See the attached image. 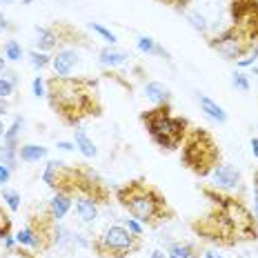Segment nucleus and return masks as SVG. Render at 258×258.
<instances>
[{
  "label": "nucleus",
  "instance_id": "3c124183",
  "mask_svg": "<svg viewBox=\"0 0 258 258\" xmlns=\"http://www.w3.org/2000/svg\"><path fill=\"white\" fill-rule=\"evenodd\" d=\"M0 3H5V5H12V3H16V0H0Z\"/></svg>",
  "mask_w": 258,
  "mask_h": 258
},
{
  "label": "nucleus",
  "instance_id": "4c0bfd02",
  "mask_svg": "<svg viewBox=\"0 0 258 258\" xmlns=\"http://www.w3.org/2000/svg\"><path fill=\"white\" fill-rule=\"evenodd\" d=\"M9 178H12V167H7L5 163H0V185L9 182Z\"/></svg>",
  "mask_w": 258,
  "mask_h": 258
},
{
  "label": "nucleus",
  "instance_id": "1a4fd4ad",
  "mask_svg": "<svg viewBox=\"0 0 258 258\" xmlns=\"http://www.w3.org/2000/svg\"><path fill=\"white\" fill-rule=\"evenodd\" d=\"M34 232L36 240H38V251H47L56 245V227L58 223L53 220L49 209H42L40 214H31L29 223H27Z\"/></svg>",
  "mask_w": 258,
  "mask_h": 258
},
{
  "label": "nucleus",
  "instance_id": "49530a36",
  "mask_svg": "<svg viewBox=\"0 0 258 258\" xmlns=\"http://www.w3.org/2000/svg\"><path fill=\"white\" fill-rule=\"evenodd\" d=\"M203 258H223V256L214 254V251H203Z\"/></svg>",
  "mask_w": 258,
  "mask_h": 258
},
{
  "label": "nucleus",
  "instance_id": "603ef678",
  "mask_svg": "<svg viewBox=\"0 0 258 258\" xmlns=\"http://www.w3.org/2000/svg\"><path fill=\"white\" fill-rule=\"evenodd\" d=\"M31 3H34V0H23V5H31Z\"/></svg>",
  "mask_w": 258,
  "mask_h": 258
},
{
  "label": "nucleus",
  "instance_id": "5701e85b",
  "mask_svg": "<svg viewBox=\"0 0 258 258\" xmlns=\"http://www.w3.org/2000/svg\"><path fill=\"white\" fill-rule=\"evenodd\" d=\"M25 125V120H23V116H16V120H14V125L5 132V145H9V147H16V141H18V134H20V129H23Z\"/></svg>",
  "mask_w": 258,
  "mask_h": 258
},
{
  "label": "nucleus",
  "instance_id": "79ce46f5",
  "mask_svg": "<svg viewBox=\"0 0 258 258\" xmlns=\"http://www.w3.org/2000/svg\"><path fill=\"white\" fill-rule=\"evenodd\" d=\"M9 27H12V25H9V20L5 18L3 14H0V29H9Z\"/></svg>",
  "mask_w": 258,
  "mask_h": 258
},
{
  "label": "nucleus",
  "instance_id": "8fccbe9b",
  "mask_svg": "<svg viewBox=\"0 0 258 258\" xmlns=\"http://www.w3.org/2000/svg\"><path fill=\"white\" fill-rule=\"evenodd\" d=\"M3 134H5V125L0 122V138H3Z\"/></svg>",
  "mask_w": 258,
  "mask_h": 258
},
{
  "label": "nucleus",
  "instance_id": "0eeeda50",
  "mask_svg": "<svg viewBox=\"0 0 258 258\" xmlns=\"http://www.w3.org/2000/svg\"><path fill=\"white\" fill-rule=\"evenodd\" d=\"M209 47L214 51H218L225 60H240L247 51L258 47V42H254V38L240 29L238 25H232L225 31H220L218 36L209 38Z\"/></svg>",
  "mask_w": 258,
  "mask_h": 258
},
{
  "label": "nucleus",
  "instance_id": "f03ea898",
  "mask_svg": "<svg viewBox=\"0 0 258 258\" xmlns=\"http://www.w3.org/2000/svg\"><path fill=\"white\" fill-rule=\"evenodd\" d=\"M47 100L67 127H76L85 118L103 114L98 83L94 78L53 76L47 80Z\"/></svg>",
  "mask_w": 258,
  "mask_h": 258
},
{
  "label": "nucleus",
  "instance_id": "a878e982",
  "mask_svg": "<svg viewBox=\"0 0 258 258\" xmlns=\"http://www.w3.org/2000/svg\"><path fill=\"white\" fill-rule=\"evenodd\" d=\"M3 201L7 203V207L12 209V212H18L20 209V194L16 189H7V187H5L3 189Z\"/></svg>",
  "mask_w": 258,
  "mask_h": 258
},
{
  "label": "nucleus",
  "instance_id": "9b49d317",
  "mask_svg": "<svg viewBox=\"0 0 258 258\" xmlns=\"http://www.w3.org/2000/svg\"><path fill=\"white\" fill-rule=\"evenodd\" d=\"M76 64H78L76 49H58V53L51 58V67L56 72V76H72Z\"/></svg>",
  "mask_w": 258,
  "mask_h": 258
},
{
  "label": "nucleus",
  "instance_id": "c9c22d12",
  "mask_svg": "<svg viewBox=\"0 0 258 258\" xmlns=\"http://www.w3.org/2000/svg\"><path fill=\"white\" fill-rule=\"evenodd\" d=\"M122 225H125V227H127V229H129V232H132V234H138V236H143V225L138 223L136 218H125V223H122Z\"/></svg>",
  "mask_w": 258,
  "mask_h": 258
},
{
  "label": "nucleus",
  "instance_id": "c03bdc74",
  "mask_svg": "<svg viewBox=\"0 0 258 258\" xmlns=\"http://www.w3.org/2000/svg\"><path fill=\"white\" fill-rule=\"evenodd\" d=\"M251 152H254V156H256V158H258V138H251Z\"/></svg>",
  "mask_w": 258,
  "mask_h": 258
},
{
  "label": "nucleus",
  "instance_id": "7c9ffc66",
  "mask_svg": "<svg viewBox=\"0 0 258 258\" xmlns=\"http://www.w3.org/2000/svg\"><path fill=\"white\" fill-rule=\"evenodd\" d=\"M138 49H141L143 53H156L158 42H156L154 38H149V36H141V38H138Z\"/></svg>",
  "mask_w": 258,
  "mask_h": 258
},
{
  "label": "nucleus",
  "instance_id": "7ed1b4c3",
  "mask_svg": "<svg viewBox=\"0 0 258 258\" xmlns=\"http://www.w3.org/2000/svg\"><path fill=\"white\" fill-rule=\"evenodd\" d=\"M116 201L143 227H160L163 223L176 218V209L171 207L167 196L147 178H134L127 185L118 187Z\"/></svg>",
  "mask_w": 258,
  "mask_h": 258
},
{
  "label": "nucleus",
  "instance_id": "412c9836",
  "mask_svg": "<svg viewBox=\"0 0 258 258\" xmlns=\"http://www.w3.org/2000/svg\"><path fill=\"white\" fill-rule=\"evenodd\" d=\"M56 45L58 40L51 27H36V47H38V51H51Z\"/></svg>",
  "mask_w": 258,
  "mask_h": 258
},
{
  "label": "nucleus",
  "instance_id": "f3484780",
  "mask_svg": "<svg viewBox=\"0 0 258 258\" xmlns=\"http://www.w3.org/2000/svg\"><path fill=\"white\" fill-rule=\"evenodd\" d=\"M74 143H76L78 152L83 154L85 158H94V156L98 154V149H96L94 141L87 136V132H85V129H80V127L74 129Z\"/></svg>",
  "mask_w": 258,
  "mask_h": 258
},
{
  "label": "nucleus",
  "instance_id": "37998d69",
  "mask_svg": "<svg viewBox=\"0 0 258 258\" xmlns=\"http://www.w3.org/2000/svg\"><path fill=\"white\" fill-rule=\"evenodd\" d=\"M251 180H254V194L258 196V167L254 169V176H251Z\"/></svg>",
  "mask_w": 258,
  "mask_h": 258
},
{
  "label": "nucleus",
  "instance_id": "c756f323",
  "mask_svg": "<svg viewBox=\"0 0 258 258\" xmlns=\"http://www.w3.org/2000/svg\"><path fill=\"white\" fill-rule=\"evenodd\" d=\"M16 94V80L14 78H0V98H9Z\"/></svg>",
  "mask_w": 258,
  "mask_h": 258
},
{
  "label": "nucleus",
  "instance_id": "72a5a7b5",
  "mask_svg": "<svg viewBox=\"0 0 258 258\" xmlns=\"http://www.w3.org/2000/svg\"><path fill=\"white\" fill-rule=\"evenodd\" d=\"M31 87H34V96H38V98H47V83H45V80H42L40 76L34 78Z\"/></svg>",
  "mask_w": 258,
  "mask_h": 258
},
{
  "label": "nucleus",
  "instance_id": "9d476101",
  "mask_svg": "<svg viewBox=\"0 0 258 258\" xmlns=\"http://www.w3.org/2000/svg\"><path fill=\"white\" fill-rule=\"evenodd\" d=\"M212 180H214V187L220 191H234V189H240L243 187V178H240V171L234 167V165H227V163H220L212 169Z\"/></svg>",
  "mask_w": 258,
  "mask_h": 258
},
{
  "label": "nucleus",
  "instance_id": "e433bc0d",
  "mask_svg": "<svg viewBox=\"0 0 258 258\" xmlns=\"http://www.w3.org/2000/svg\"><path fill=\"white\" fill-rule=\"evenodd\" d=\"M7 254H12V258H38L34 254V251H29V249H25V247H16L14 251H7Z\"/></svg>",
  "mask_w": 258,
  "mask_h": 258
},
{
  "label": "nucleus",
  "instance_id": "f8f14e48",
  "mask_svg": "<svg viewBox=\"0 0 258 258\" xmlns=\"http://www.w3.org/2000/svg\"><path fill=\"white\" fill-rule=\"evenodd\" d=\"M72 205H74V196H69V194H64V191H56V194H53V198L49 201V205H47V209H49V214L53 216V220H56V223H60V220L69 214Z\"/></svg>",
  "mask_w": 258,
  "mask_h": 258
},
{
  "label": "nucleus",
  "instance_id": "a19ab883",
  "mask_svg": "<svg viewBox=\"0 0 258 258\" xmlns=\"http://www.w3.org/2000/svg\"><path fill=\"white\" fill-rule=\"evenodd\" d=\"M58 149H64V152H72L74 145H72V143H64V141H60V143H58Z\"/></svg>",
  "mask_w": 258,
  "mask_h": 258
},
{
  "label": "nucleus",
  "instance_id": "bb28decb",
  "mask_svg": "<svg viewBox=\"0 0 258 258\" xmlns=\"http://www.w3.org/2000/svg\"><path fill=\"white\" fill-rule=\"evenodd\" d=\"M5 58H9V60H20L23 58V47L18 45L16 40H7V45H5Z\"/></svg>",
  "mask_w": 258,
  "mask_h": 258
},
{
  "label": "nucleus",
  "instance_id": "ddd939ff",
  "mask_svg": "<svg viewBox=\"0 0 258 258\" xmlns=\"http://www.w3.org/2000/svg\"><path fill=\"white\" fill-rule=\"evenodd\" d=\"M51 29H53V34H56V40L58 42H78V45H87V42H85L87 38L80 34L76 27H72V25H67V23H56Z\"/></svg>",
  "mask_w": 258,
  "mask_h": 258
},
{
  "label": "nucleus",
  "instance_id": "58836bf2",
  "mask_svg": "<svg viewBox=\"0 0 258 258\" xmlns=\"http://www.w3.org/2000/svg\"><path fill=\"white\" fill-rule=\"evenodd\" d=\"M160 3H167V5H171V7H178V9H182L185 5H189V0H160Z\"/></svg>",
  "mask_w": 258,
  "mask_h": 258
},
{
  "label": "nucleus",
  "instance_id": "4468645a",
  "mask_svg": "<svg viewBox=\"0 0 258 258\" xmlns=\"http://www.w3.org/2000/svg\"><path fill=\"white\" fill-rule=\"evenodd\" d=\"M145 96H147L154 105H169V100H171L169 87L163 85V83H156V80L145 85Z\"/></svg>",
  "mask_w": 258,
  "mask_h": 258
},
{
  "label": "nucleus",
  "instance_id": "2eb2a0df",
  "mask_svg": "<svg viewBox=\"0 0 258 258\" xmlns=\"http://www.w3.org/2000/svg\"><path fill=\"white\" fill-rule=\"evenodd\" d=\"M74 201H76V214L85 220V223H94V220L98 218V205H96L91 198H87V196H76Z\"/></svg>",
  "mask_w": 258,
  "mask_h": 258
},
{
  "label": "nucleus",
  "instance_id": "de8ad7c7",
  "mask_svg": "<svg viewBox=\"0 0 258 258\" xmlns=\"http://www.w3.org/2000/svg\"><path fill=\"white\" fill-rule=\"evenodd\" d=\"M254 216L258 218V196H256V201H254Z\"/></svg>",
  "mask_w": 258,
  "mask_h": 258
},
{
  "label": "nucleus",
  "instance_id": "c85d7f7f",
  "mask_svg": "<svg viewBox=\"0 0 258 258\" xmlns=\"http://www.w3.org/2000/svg\"><path fill=\"white\" fill-rule=\"evenodd\" d=\"M187 20H189L194 29H196V31H201V34H205V31H207V20L203 18L201 14H196V12H189V14H187Z\"/></svg>",
  "mask_w": 258,
  "mask_h": 258
},
{
  "label": "nucleus",
  "instance_id": "4be33fe9",
  "mask_svg": "<svg viewBox=\"0 0 258 258\" xmlns=\"http://www.w3.org/2000/svg\"><path fill=\"white\" fill-rule=\"evenodd\" d=\"M16 243H18L20 247H29V249L38 251V240H36V236H34V232H31L29 225H25V227L16 234Z\"/></svg>",
  "mask_w": 258,
  "mask_h": 258
},
{
  "label": "nucleus",
  "instance_id": "39448f33",
  "mask_svg": "<svg viewBox=\"0 0 258 258\" xmlns=\"http://www.w3.org/2000/svg\"><path fill=\"white\" fill-rule=\"evenodd\" d=\"M180 163L201 178L209 176L212 169L220 165V147L216 138L203 127H189L180 145Z\"/></svg>",
  "mask_w": 258,
  "mask_h": 258
},
{
  "label": "nucleus",
  "instance_id": "2f4dec72",
  "mask_svg": "<svg viewBox=\"0 0 258 258\" xmlns=\"http://www.w3.org/2000/svg\"><path fill=\"white\" fill-rule=\"evenodd\" d=\"M256 60H258V47H254L251 51H247L245 56L240 58V60H236V64H238L240 69H243V67H254Z\"/></svg>",
  "mask_w": 258,
  "mask_h": 258
},
{
  "label": "nucleus",
  "instance_id": "dca6fc26",
  "mask_svg": "<svg viewBox=\"0 0 258 258\" xmlns=\"http://www.w3.org/2000/svg\"><path fill=\"white\" fill-rule=\"evenodd\" d=\"M167 254L169 258H203V251L196 243H171Z\"/></svg>",
  "mask_w": 258,
  "mask_h": 258
},
{
  "label": "nucleus",
  "instance_id": "6e6552de",
  "mask_svg": "<svg viewBox=\"0 0 258 258\" xmlns=\"http://www.w3.org/2000/svg\"><path fill=\"white\" fill-rule=\"evenodd\" d=\"M76 196H87L96 205H105L109 203L111 194L105 180L100 178L87 165H76V178H74V198Z\"/></svg>",
  "mask_w": 258,
  "mask_h": 258
},
{
  "label": "nucleus",
  "instance_id": "a18cd8bd",
  "mask_svg": "<svg viewBox=\"0 0 258 258\" xmlns=\"http://www.w3.org/2000/svg\"><path fill=\"white\" fill-rule=\"evenodd\" d=\"M149 258H167V256H165L163 251H158V249H156V251H152V254H149Z\"/></svg>",
  "mask_w": 258,
  "mask_h": 258
},
{
  "label": "nucleus",
  "instance_id": "393cba45",
  "mask_svg": "<svg viewBox=\"0 0 258 258\" xmlns=\"http://www.w3.org/2000/svg\"><path fill=\"white\" fill-rule=\"evenodd\" d=\"M29 60L34 64V69H45L47 64H51V56H47L45 51L34 49V51H29Z\"/></svg>",
  "mask_w": 258,
  "mask_h": 258
},
{
  "label": "nucleus",
  "instance_id": "09e8293b",
  "mask_svg": "<svg viewBox=\"0 0 258 258\" xmlns=\"http://www.w3.org/2000/svg\"><path fill=\"white\" fill-rule=\"evenodd\" d=\"M5 72V58H0V74Z\"/></svg>",
  "mask_w": 258,
  "mask_h": 258
},
{
  "label": "nucleus",
  "instance_id": "f704fd0d",
  "mask_svg": "<svg viewBox=\"0 0 258 258\" xmlns=\"http://www.w3.org/2000/svg\"><path fill=\"white\" fill-rule=\"evenodd\" d=\"M232 83H234V87L236 89H240V91H249V80H247L245 74H234V78H232Z\"/></svg>",
  "mask_w": 258,
  "mask_h": 258
},
{
  "label": "nucleus",
  "instance_id": "b1692460",
  "mask_svg": "<svg viewBox=\"0 0 258 258\" xmlns=\"http://www.w3.org/2000/svg\"><path fill=\"white\" fill-rule=\"evenodd\" d=\"M16 156H18V149L9 147V145H0V163H5L7 167H16Z\"/></svg>",
  "mask_w": 258,
  "mask_h": 258
},
{
  "label": "nucleus",
  "instance_id": "20e7f679",
  "mask_svg": "<svg viewBox=\"0 0 258 258\" xmlns=\"http://www.w3.org/2000/svg\"><path fill=\"white\" fill-rule=\"evenodd\" d=\"M141 122L147 129L149 138L165 152L178 149L189 132V120L182 116H174L169 105H154L152 109L143 111Z\"/></svg>",
  "mask_w": 258,
  "mask_h": 258
},
{
  "label": "nucleus",
  "instance_id": "a211bd4d",
  "mask_svg": "<svg viewBox=\"0 0 258 258\" xmlns=\"http://www.w3.org/2000/svg\"><path fill=\"white\" fill-rule=\"evenodd\" d=\"M129 58L127 51L122 49H114V47H105V49H100V64H105V67H120V64H125Z\"/></svg>",
  "mask_w": 258,
  "mask_h": 258
},
{
  "label": "nucleus",
  "instance_id": "f257e3e1",
  "mask_svg": "<svg viewBox=\"0 0 258 258\" xmlns=\"http://www.w3.org/2000/svg\"><path fill=\"white\" fill-rule=\"evenodd\" d=\"M203 196L212 201L214 209L191 220V232L201 240L218 247H236L258 240V218L240 198L216 187H201Z\"/></svg>",
  "mask_w": 258,
  "mask_h": 258
},
{
  "label": "nucleus",
  "instance_id": "473e14b6",
  "mask_svg": "<svg viewBox=\"0 0 258 258\" xmlns=\"http://www.w3.org/2000/svg\"><path fill=\"white\" fill-rule=\"evenodd\" d=\"M89 27H91V29H94V31H96V34H98V36H103V38H105L107 42H111V45H114V42L118 40V38H116V36H114V34H111V31H109V29H107V27H103V25H98V23H91Z\"/></svg>",
  "mask_w": 258,
  "mask_h": 258
},
{
  "label": "nucleus",
  "instance_id": "6ab92c4d",
  "mask_svg": "<svg viewBox=\"0 0 258 258\" xmlns=\"http://www.w3.org/2000/svg\"><path fill=\"white\" fill-rule=\"evenodd\" d=\"M198 103H201V109L205 111V114L212 118V120H216V122H227V111L223 109L218 103H214L212 98H207V96H198Z\"/></svg>",
  "mask_w": 258,
  "mask_h": 258
},
{
  "label": "nucleus",
  "instance_id": "423d86ee",
  "mask_svg": "<svg viewBox=\"0 0 258 258\" xmlns=\"http://www.w3.org/2000/svg\"><path fill=\"white\" fill-rule=\"evenodd\" d=\"M145 247L143 236L132 234L125 225H109L91 240V249L98 258H129Z\"/></svg>",
  "mask_w": 258,
  "mask_h": 258
},
{
  "label": "nucleus",
  "instance_id": "aec40b11",
  "mask_svg": "<svg viewBox=\"0 0 258 258\" xmlns=\"http://www.w3.org/2000/svg\"><path fill=\"white\" fill-rule=\"evenodd\" d=\"M47 154H49V149L47 147H40V145H23V147L18 149V158L25 160V163H40L42 158H47Z\"/></svg>",
  "mask_w": 258,
  "mask_h": 258
},
{
  "label": "nucleus",
  "instance_id": "ea45409f",
  "mask_svg": "<svg viewBox=\"0 0 258 258\" xmlns=\"http://www.w3.org/2000/svg\"><path fill=\"white\" fill-rule=\"evenodd\" d=\"M9 111V103L5 98H0V116H5Z\"/></svg>",
  "mask_w": 258,
  "mask_h": 258
},
{
  "label": "nucleus",
  "instance_id": "cd10ccee",
  "mask_svg": "<svg viewBox=\"0 0 258 258\" xmlns=\"http://www.w3.org/2000/svg\"><path fill=\"white\" fill-rule=\"evenodd\" d=\"M12 236V216L5 214V209L0 207V238H7Z\"/></svg>",
  "mask_w": 258,
  "mask_h": 258
}]
</instances>
